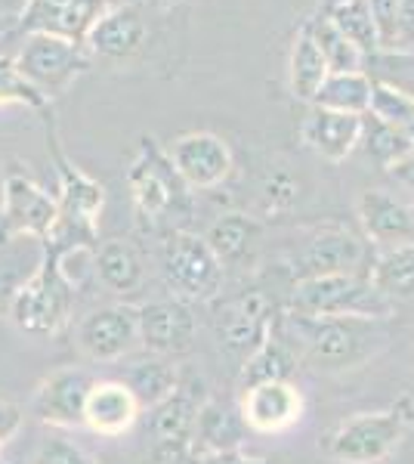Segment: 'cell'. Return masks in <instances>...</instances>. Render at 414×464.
Listing matches in <instances>:
<instances>
[{
  "label": "cell",
  "mask_w": 414,
  "mask_h": 464,
  "mask_svg": "<svg viewBox=\"0 0 414 464\" xmlns=\"http://www.w3.org/2000/svg\"><path fill=\"white\" fill-rule=\"evenodd\" d=\"M284 338L294 343L300 362L325 375L362 369L374 356H380L390 343V319L334 316L306 319L288 313L282 322Z\"/></svg>",
  "instance_id": "cell-1"
},
{
  "label": "cell",
  "mask_w": 414,
  "mask_h": 464,
  "mask_svg": "<svg viewBox=\"0 0 414 464\" xmlns=\"http://www.w3.org/2000/svg\"><path fill=\"white\" fill-rule=\"evenodd\" d=\"M288 313L306 319H393L396 304L371 285L368 273H337L294 282Z\"/></svg>",
  "instance_id": "cell-2"
},
{
  "label": "cell",
  "mask_w": 414,
  "mask_h": 464,
  "mask_svg": "<svg viewBox=\"0 0 414 464\" xmlns=\"http://www.w3.org/2000/svg\"><path fill=\"white\" fill-rule=\"evenodd\" d=\"M414 428V400L399 396L380 411H359L328 437V455L341 464H380Z\"/></svg>",
  "instance_id": "cell-3"
},
{
  "label": "cell",
  "mask_w": 414,
  "mask_h": 464,
  "mask_svg": "<svg viewBox=\"0 0 414 464\" xmlns=\"http://www.w3.org/2000/svg\"><path fill=\"white\" fill-rule=\"evenodd\" d=\"M74 291L65 285L56 269V251L50 242L43 245L41 266L28 276L22 285L13 291L6 301V319L32 338H50L69 325Z\"/></svg>",
  "instance_id": "cell-4"
},
{
  "label": "cell",
  "mask_w": 414,
  "mask_h": 464,
  "mask_svg": "<svg viewBox=\"0 0 414 464\" xmlns=\"http://www.w3.org/2000/svg\"><path fill=\"white\" fill-rule=\"evenodd\" d=\"M161 279L179 301L205 304L220 297L226 269L210 251L205 236L173 229L161 245Z\"/></svg>",
  "instance_id": "cell-5"
},
{
  "label": "cell",
  "mask_w": 414,
  "mask_h": 464,
  "mask_svg": "<svg viewBox=\"0 0 414 464\" xmlns=\"http://www.w3.org/2000/svg\"><path fill=\"white\" fill-rule=\"evenodd\" d=\"M127 189H130L137 217L146 223H158L189 208V186L177 174L170 155L152 137L140 140L137 159L127 168Z\"/></svg>",
  "instance_id": "cell-6"
},
{
  "label": "cell",
  "mask_w": 414,
  "mask_h": 464,
  "mask_svg": "<svg viewBox=\"0 0 414 464\" xmlns=\"http://www.w3.org/2000/svg\"><path fill=\"white\" fill-rule=\"evenodd\" d=\"M43 127H47V152L59 177V227H69L74 236H81V242L93 245L96 229H100V214L105 208V186L100 179L84 174L63 152L56 137V124H53V111L43 115Z\"/></svg>",
  "instance_id": "cell-7"
},
{
  "label": "cell",
  "mask_w": 414,
  "mask_h": 464,
  "mask_svg": "<svg viewBox=\"0 0 414 464\" xmlns=\"http://www.w3.org/2000/svg\"><path fill=\"white\" fill-rule=\"evenodd\" d=\"M59 232V201L22 170H6L0 186V245L13 238L53 242Z\"/></svg>",
  "instance_id": "cell-8"
},
{
  "label": "cell",
  "mask_w": 414,
  "mask_h": 464,
  "mask_svg": "<svg viewBox=\"0 0 414 464\" xmlns=\"http://www.w3.org/2000/svg\"><path fill=\"white\" fill-rule=\"evenodd\" d=\"M16 69L28 84H34L47 100L63 96L65 90L74 84V78H81L90 69V53L84 44L69 41L59 34H22L19 50L13 53Z\"/></svg>",
  "instance_id": "cell-9"
},
{
  "label": "cell",
  "mask_w": 414,
  "mask_h": 464,
  "mask_svg": "<svg viewBox=\"0 0 414 464\" xmlns=\"http://www.w3.org/2000/svg\"><path fill=\"white\" fill-rule=\"evenodd\" d=\"M205 381L179 375V384L161 406L152 409L155 464H189L195 449L198 411L205 406Z\"/></svg>",
  "instance_id": "cell-10"
},
{
  "label": "cell",
  "mask_w": 414,
  "mask_h": 464,
  "mask_svg": "<svg viewBox=\"0 0 414 464\" xmlns=\"http://www.w3.org/2000/svg\"><path fill=\"white\" fill-rule=\"evenodd\" d=\"M78 350L93 362H115L140 347V306L109 304L90 310L74 328Z\"/></svg>",
  "instance_id": "cell-11"
},
{
  "label": "cell",
  "mask_w": 414,
  "mask_h": 464,
  "mask_svg": "<svg viewBox=\"0 0 414 464\" xmlns=\"http://www.w3.org/2000/svg\"><path fill=\"white\" fill-rule=\"evenodd\" d=\"M93 384L96 378L87 369L65 365V369L50 372L34 387L32 402H28V415L34 421L47 424V428H63V430L84 428V409Z\"/></svg>",
  "instance_id": "cell-12"
},
{
  "label": "cell",
  "mask_w": 414,
  "mask_h": 464,
  "mask_svg": "<svg viewBox=\"0 0 414 464\" xmlns=\"http://www.w3.org/2000/svg\"><path fill=\"white\" fill-rule=\"evenodd\" d=\"M275 304L269 301L266 291H245V295L232 297L223 304L220 319H217V334H220V347L238 362H245L269 332L275 328Z\"/></svg>",
  "instance_id": "cell-13"
},
{
  "label": "cell",
  "mask_w": 414,
  "mask_h": 464,
  "mask_svg": "<svg viewBox=\"0 0 414 464\" xmlns=\"http://www.w3.org/2000/svg\"><path fill=\"white\" fill-rule=\"evenodd\" d=\"M365 245L350 229L325 227L315 229L303 245L288 257L294 282L315 279V276H337V273H362Z\"/></svg>",
  "instance_id": "cell-14"
},
{
  "label": "cell",
  "mask_w": 414,
  "mask_h": 464,
  "mask_svg": "<svg viewBox=\"0 0 414 464\" xmlns=\"http://www.w3.org/2000/svg\"><path fill=\"white\" fill-rule=\"evenodd\" d=\"M168 155L189 189H214V186L226 183L236 168L229 143L210 130H192L177 137Z\"/></svg>",
  "instance_id": "cell-15"
},
{
  "label": "cell",
  "mask_w": 414,
  "mask_h": 464,
  "mask_svg": "<svg viewBox=\"0 0 414 464\" xmlns=\"http://www.w3.org/2000/svg\"><path fill=\"white\" fill-rule=\"evenodd\" d=\"M198 319L192 304L179 297L149 301L140 306V343L155 356H183L195 347Z\"/></svg>",
  "instance_id": "cell-16"
},
{
  "label": "cell",
  "mask_w": 414,
  "mask_h": 464,
  "mask_svg": "<svg viewBox=\"0 0 414 464\" xmlns=\"http://www.w3.org/2000/svg\"><path fill=\"white\" fill-rule=\"evenodd\" d=\"M109 0H25L16 32L19 34H59L84 44L93 22L109 10Z\"/></svg>",
  "instance_id": "cell-17"
},
{
  "label": "cell",
  "mask_w": 414,
  "mask_h": 464,
  "mask_svg": "<svg viewBox=\"0 0 414 464\" xmlns=\"http://www.w3.org/2000/svg\"><path fill=\"white\" fill-rule=\"evenodd\" d=\"M142 44H146V19L130 4L109 6L84 37L90 59H105V63H127L140 53Z\"/></svg>",
  "instance_id": "cell-18"
},
{
  "label": "cell",
  "mask_w": 414,
  "mask_h": 464,
  "mask_svg": "<svg viewBox=\"0 0 414 464\" xmlns=\"http://www.w3.org/2000/svg\"><path fill=\"white\" fill-rule=\"evenodd\" d=\"M356 208L365 236L380 251L414 248V205L383 189H365Z\"/></svg>",
  "instance_id": "cell-19"
},
{
  "label": "cell",
  "mask_w": 414,
  "mask_h": 464,
  "mask_svg": "<svg viewBox=\"0 0 414 464\" xmlns=\"http://www.w3.org/2000/svg\"><path fill=\"white\" fill-rule=\"evenodd\" d=\"M247 430L257 433H282L294 428L303 418V396L294 387V381H273L242 391L238 400Z\"/></svg>",
  "instance_id": "cell-20"
},
{
  "label": "cell",
  "mask_w": 414,
  "mask_h": 464,
  "mask_svg": "<svg viewBox=\"0 0 414 464\" xmlns=\"http://www.w3.org/2000/svg\"><path fill=\"white\" fill-rule=\"evenodd\" d=\"M362 118L365 115H346V111H331L310 106L303 124H300V140L306 149H313L319 159L331 164L350 159L362 140Z\"/></svg>",
  "instance_id": "cell-21"
},
{
  "label": "cell",
  "mask_w": 414,
  "mask_h": 464,
  "mask_svg": "<svg viewBox=\"0 0 414 464\" xmlns=\"http://www.w3.org/2000/svg\"><path fill=\"white\" fill-rule=\"evenodd\" d=\"M140 411L142 409L137 396L130 393V387L124 381H96L87 396L84 428L100 433V437H124L137 424Z\"/></svg>",
  "instance_id": "cell-22"
},
{
  "label": "cell",
  "mask_w": 414,
  "mask_h": 464,
  "mask_svg": "<svg viewBox=\"0 0 414 464\" xmlns=\"http://www.w3.org/2000/svg\"><path fill=\"white\" fill-rule=\"evenodd\" d=\"M93 279L115 297H133L146 282V266H142L140 251L124 238H109L96 245Z\"/></svg>",
  "instance_id": "cell-23"
},
{
  "label": "cell",
  "mask_w": 414,
  "mask_h": 464,
  "mask_svg": "<svg viewBox=\"0 0 414 464\" xmlns=\"http://www.w3.org/2000/svg\"><path fill=\"white\" fill-rule=\"evenodd\" d=\"M238 391L257 384H273V381H291L294 372L300 369V356L294 350V343L284 338L282 322H275V328L269 332V338L254 350L251 356L238 365Z\"/></svg>",
  "instance_id": "cell-24"
},
{
  "label": "cell",
  "mask_w": 414,
  "mask_h": 464,
  "mask_svg": "<svg viewBox=\"0 0 414 464\" xmlns=\"http://www.w3.org/2000/svg\"><path fill=\"white\" fill-rule=\"evenodd\" d=\"M247 424L238 406L220 400H205L198 411V428H195V455H214V452H236L245 443Z\"/></svg>",
  "instance_id": "cell-25"
},
{
  "label": "cell",
  "mask_w": 414,
  "mask_h": 464,
  "mask_svg": "<svg viewBox=\"0 0 414 464\" xmlns=\"http://www.w3.org/2000/svg\"><path fill=\"white\" fill-rule=\"evenodd\" d=\"M257 238H260V223L238 211L220 214L205 232V242L217 254L223 269L245 266V260H251L254 248H257Z\"/></svg>",
  "instance_id": "cell-26"
},
{
  "label": "cell",
  "mask_w": 414,
  "mask_h": 464,
  "mask_svg": "<svg viewBox=\"0 0 414 464\" xmlns=\"http://www.w3.org/2000/svg\"><path fill=\"white\" fill-rule=\"evenodd\" d=\"M118 381H124V384L130 387V393L137 396L140 409H155L177 391L179 372L168 356L152 353L149 359H137V362L127 365L124 375Z\"/></svg>",
  "instance_id": "cell-27"
},
{
  "label": "cell",
  "mask_w": 414,
  "mask_h": 464,
  "mask_svg": "<svg viewBox=\"0 0 414 464\" xmlns=\"http://www.w3.org/2000/svg\"><path fill=\"white\" fill-rule=\"evenodd\" d=\"M331 74L325 56H322L319 44L310 32V25H303L294 37V47H291V59H288V81H291V93L294 100L300 102H310L315 100L319 87L325 84V78Z\"/></svg>",
  "instance_id": "cell-28"
},
{
  "label": "cell",
  "mask_w": 414,
  "mask_h": 464,
  "mask_svg": "<svg viewBox=\"0 0 414 464\" xmlns=\"http://www.w3.org/2000/svg\"><path fill=\"white\" fill-rule=\"evenodd\" d=\"M371 90L374 81L368 78V72H331L325 84L319 87V93H315L313 106L346 111V115H368Z\"/></svg>",
  "instance_id": "cell-29"
},
{
  "label": "cell",
  "mask_w": 414,
  "mask_h": 464,
  "mask_svg": "<svg viewBox=\"0 0 414 464\" xmlns=\"http://www.w3.org/2000/svg\"><path fill=\"white\" fill-rule=\"evenodd\" d=\"M368 279L393 304L409 301L414 297V248L380 251V257L368 269Z\"/></svg>",
  "instance_id": "cell-30"
},
{
  "label": "cell",
  "mask_w": 414,
  "mask_h": 464,
  "mask_svg": "<svg viewBox=\"0 0 414 464\" xmlns=\"http://www.w3.org/2000/svg\"><path fill=\"white\" fill-rule=\"evenodd\" d=\"M322 16H328L331 22H334L337 32H341L365 59L380 53L378 28H374L371 10H368V0H343L341 6H334L331 13H322Z\"/></svg>",
  "instance_id": "cell-31"
},
{
  "label": "cell",
  "mask_w": 414,
  "mask_h": 464,
  "mask_svg": "<svg viewBox=\"0 0 414 464\" xmlns=\"http://www.w3.org/2000/svg\"><path fill=\"white\" fill-rule=\"evenodd\" d=\"M359 146H362L368 159L383 170L396 168L399 161L409 159V155L414 152L411 140H405L402 133L393 130L390 124L378 121L374 115L362 118V140H359Z\"/></svg>",
  "instance_id": "cell-32"
},
{
  "label": "cell",
  "mask_w": 414,
  "mask_h": 464,
  "mask_svg": "<svg viewBox=\"0 0 414 464\" xmlns=\"http://www.w3.org/2000/svg\"><path fill=\"white\" fill-rule=\"evenodd\" d=\"M306 25H310V32L315 37V44H319V50H322V56H325L331 72H365L368 59L359 53L341 32H337V25L328 16L319 13V16L310 19Z\"/></svg>",
  "instance_id": "cell-33"
},
{
  "label": "cell",
  "mask_w": 414,
  "mask_h": 464,
  "mask_svg": "<svg viewBox=\"0 0 414 464\" xmlns=\"http://www.w3.org/2000/svg\"><path fill=\"white\" fill-rule=\"evenodd\" d=\"M368 115H374L378 121L390 124L393 130L402 133L405 140H411V146H414V100L411 96H405V93H399V90L374 81L371 109H368Z\"/></svg>",
  "instance_id": "cell-34"
},
{
  "label": "cell",
  "mask_w": 414,
  "mask_h": 464,
  "mask_svg": "<svg viewBox=\"0 0 414 464\" xmlns=\"http://www.w3.org/2000/svg\"><path fill=\"white\" fill-rule=\"evenodd\" d=\"M4 106H25L43 115H50V100L34 84H28L16 69V59L10 53H0V109Z\"/></svg>",
  "instance_id": "cell-35"
},
{
  "label": "cell",
  "mask_w": 414,
  "mask_h": 464,
  "mask_svg": "<svg viewBox=\"0 0 414 464\" xmlns=\"http://www.w3.org/2000/svg\"><path fill=\"white\" fill-rule=\"evenodd\" d=\"M368 78L378 81V84H387L399 90V93L411 96L414 100V53H374L365 63Z\"/></svg>",
  "instance_id": "cell-36"
},
{
  "label": "cell",
  "mask_w": 414,
  "mask_h": 464,
  "mask_svg": "<svg viewBox=\"0 0 414 464\" xmlns=\"http://www.w3.org/2000/svg\"><path fill=\"white\" fill-rule=\"evenodd\" d=\"M93 264H96V248L87 242H72L69 248L56 251V269L72 291L84 288L87 279H93Z\"/></svg>",
  "instance_id": "cell-37"
},
{
  "label": "cell",
  "mask_w": 414,
  "mask_h": 464,
  "mask_svg": "<svg viewBox=\"0 0 414 464\" xmlns=\"http://www.w3.org/2000/svg\"><path fill=\"white\" fill-rule=\"evenodd\" d=\"M300 198V183L294 179L288 170H269L260 183V201L266 214H282L291 211Z\"/></svg>",
  "instance_id": "cell-38"
},
{
  "label": "cell",
  "mask_w": 414,
  "mask_h": 464,
  "mask_svg": "<svg viewBox=\"0 0 414 464\" xmlns=\"http://www.w3.org/2000/svg\"><path fill=\"white\" fill-rule=\"evenodd\" d=\"M28 464H96V461L90 459V455L78 443H72V440L47 437V440H41V443L34 446Z\"/></svg>",
  "instance_id": "cell-39"
},
{
  "label": "cell",
  "mask_w": 414,
  "mask_h": 464,
  "mask_svg": "<svg viewBox=\"0 0 414 464\" xmlns=\"http://www.w3.org/2000/svg\"><path fill=\"white\" fill-rule=\"evenodd\" d=\"M374 28H378L380 53H393L396 50V16H399V0H368Z\"/></svg>",
  "instance_id": "cell-40"
},
{
  "label": "cell",
  "mask_w": 414,
  "mask_h": 464,
  "mask_svg": "<svg viewBox=\"0 0 414 464\" xmlns=\"http://www.w3.org/2000/svg\"><path fill=\"white\" fill-rule=\"evenodd\" d=\"M396 50H399V53H414V0H399ZM396 50H393V53H396Z\"/></svg>",
  "instance_id": "cell-41"
},
{
  "label": "cell",
  "mask_w": 414,
  "mask_h": 464,
  "mask_svg": "<svg viewBox=\"0 0 414 464\" xmlns=\"http://www.w3.org/2000/svg\"><path fill=\"white\" fill-rule=\"evenodd\" d=\"M22 421H25V411H22L16 402L0 400V443H10L22 430Z\"/></svg>",
  "instance_id": "cell-42"
},
{
  "label": "cell",
  "mask_w": 414,
  "mask_h": 464,
  "mask_svg": "<svg viewBox=\"0 0 414 464\" xmlns=\"http://www.w3.org/2000/svg\"><path fill=\"white\" fill-rule=\"evenodd\" d=\"M195 464H269L266 459H254V455H245L242 449L236 452H214V455H198Z\"/></svg>",
  "instance_id": "cell-43"
},
{
  "label": "cell",
  "mask_w": 414,
  "mask_h": 464,
  "mask_svg": "<svg viewBox=\"0 0 414 464\" xmlns=\"http://www.w3.org/2000/svg\"><path fill=\"white\" fill-rule=\"evenodd\" d=\"M387 174L393 177L396 183L402 186V189L409 192V196L414 198V152L409 155V159H402V161H399L396 168H390Z\"/></svg>",
  "instance_id": "cell-44"
},
{
  "label": "cell",
  "mask_w": 414,
  "mask_h": 464,
  "mask_svg": "<svg viewBox=\"0 0 414 464\" xmlns=\"http://www.w3.org/2000/svg\"><path fill=\"white\" fill-rule=\"evenodd\" d=\"M343 0H322V6H319V13H331L334 6H341Z\"/></svg>",
  "instance_id": "cell-45"
},
{
  "label": "cell",
  "mask_w": 414,
  "mask_h": 464,
  "mask_svg": "<svg viewBox=\"0 0 414 464\" xmlns=\"http://www.w3.org/2000/svg\"><path fill=\"white\" fill-rule=\"evenodd\" d=\"M155 4H161V6H164V4H177V0H155Z\"/></svg>",
  "instance_id": "cell-46"
},
{
  "label": "cell",
  "mask_w": 414,
  "mask_h": 464,
  "mask_svg": "<svg viewBox=\"0 0 414 464\" xmlns=\"http://www.w3.org/2000/svg\"><path fill=\"white\" fill-rule=\"evenodd\" d=\"M0 32H4V22H0Z\"/></svg>",
  "instance_id": "cell-47"
},
{
  "label": "cell",
  "mask_w": 414,
  "mask_h": 464,
  "mask_svg": "<svg viewBox=\"0 0 414 464\" xmlns=\"http://www.w3.org/2000/svg\"><path fill=\"white\" fill-rule=\"evenodd\" d=\"M0 449H4V443H0Z\"/></svg>",
  "instance_id": "cell-48"
}]
</instances>
